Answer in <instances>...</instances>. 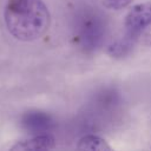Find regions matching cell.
Returning <instances> with one entry per match:
<instances>
[{
	"label": "cell",
	"mask_w": 151,
	"mask_h": 151,
	"mask_svg": "<svg viewBox=\"0 0 151 151\" xmlns=\"http://www.w3.org/2000/svg\"><path fill=\"white\" fill-rule=\"evenodd\" d=\"M78 149L81 150H92V151H110L111 146L106 143L105 139L100 138L99 136L94 134H87L83 137L77 145Z\"/></svg>",
	"instance_id": "5"
},
{
	"label": "cell",
	"mask_w": 151,
	"mask_h": 151,
	"mask_svg": "<svg viewBox=\"0 0 151 151\" xmlns=\"http://www.w3.org/2000/svg\"><path fill=\"white\" fill-rule=\"evenodd\" d=\"M149 25H151V4H139L133 6L127 13L124 22L126 37H138Z\"/></svg>",
	"instance_id": "2"
},
{
	"label": "cell",
	"mask_w": 151,
	"mask_h": 151,
	"mask_svg": "<svg viewBox=\"0 0 151 151\" xmlns=\"http://www.w3.org/2000/svg\"><path fill=\"white\" fill-rule=\"evenodd\" d=\"M132 0H103L104 5L111 9H122L131 4Z\"/></svg>",
	"instance_id": "6"
},
{
	"label": "cell",
	"mask_w": 151,
	"mask_h": 151,
	"mask_svg": "<svg viewBox=\"0 0 151 151\" xmlns=\"http://www.w3.org/2000/svg\"><path fill=\"white\" fill-rule=\"evenodd\" d=\"M4 20L12 37L21 41H33L48 29L51 15L42 0H8Z\"/></svg>",
	"instance_id": "1"
},
{
	"label": "cell",
	"mask_w": 151,
	"mask_h": 151,
	"mask_svg": "<svg viewBox=\"0 0 151 151\" xmlns=\"http://www.w3.org/2000/svg\"><path fill=\"white\" fill-rule=\"evenodd\" d=\"M55 145L54 138L51 134H33L31 138L24 139L14 144L11 150H50Z\"/></svg>",
	"instance_id": "4"
},
{
	"label": "cell",
	"mask_w": 151,
	"mask_h": 151,
	"mask_svg": "<svg viewBox=\"0 0 151 151\" xmlns=\"http://www.w3.org/2000/svg\"><path fill=\"white\" fill-rule=\"evenodd\" d=\"M21 126L31 134H42L53 126V119L42 111H28L21 117Z\"/></svg>",
	"instance_id": "3"
}]
</instances>
